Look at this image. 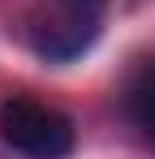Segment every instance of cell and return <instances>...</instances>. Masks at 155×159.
Segmentation results:
<instances>
[{
	"label": "cell",
	"mask_w": 155,
	"mask_h": 159,
	"mask_svg": "<svg viewBox=\"0 0 155 159\" xmlns=\"http://www.w3.org/2000/svg\"><path fill=\"white\" fill-rule=\"evenodd\" d=\"M103 9H108V0H43L22 26L26 43L43 60L69 65L82 52H91V43L99 39Z\"/></svg>",
	"instance_id": "6da1fadb"
},
{
	"label": "cell",
	"mask_w": 155,
	"mask_h": 159,
	"mask_svg": "<svg viewBox=\"0 0 155 159\" xmlns=\"http://www.w3.org/2000/svg\"><path fill=\"white\" fill-rule=\"evenodd\" d=\"M0 138L26 159H65L73 151V120L30 95H9L0 103Z\"/></svg>",
	"instance_id": "7a4b0ae2"
},
{
	"label": "cell",
	"mask_w": 155,
	"mask_h": 159,
	"mask_svg": "<svg viewBox=\"0 0 155 159\" xmlns=\"http://www.w3.org/2000/svg\"><path fill=\"white\" fill-rule=\"evenodd\" d=\"M125 112L134 129L142 133V142L155 151V60H147L125 86Z\"/></svg>",
	"instance_id": "3957f363"
}]
</instances>
